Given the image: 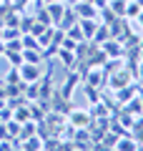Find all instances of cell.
Wrapping results in <instances>:
<instances>
[{
    "label": "cell",
    "instance_id": "cell-1",
    "mask_svg": "<svg viewBox=\"0 0 143 151\" xmlns=\"http://www.w3.org/2000/svg\"><path fill=\"white\" fill-rule=\"evenodd\" d=\"M136 78H133V73L126 68V65H121V68H116V70H111L108 73V78H106V86H108V91H118V88H123V86H128V83H133Z\"/></svg>",
    "mask_w": 143,
    "mask_h": 151
},
{
    "label": "cell",
    "instance_id": "cell-2",
    "mask_svg": "<svg viewBox=\"0 0 143 151\" xmlns=\"http://www.w3.org/2000/svg\"><path fill=\"white\" fill-rule=\"evenodd\" d=\"M65 121H68L73 129H88L90 124H93V113L85 111V108H70L68 113H65Z\"/></svg>",
    "mask_w": 143,
    "mask_h": 151
},
{
    "label": "cell",
    "instance_id": "cell-3",
    "mask_svg": "<svg viewBox=\"0 0 143 151\" xmlns=\"http://www.w3.org/2000/svg\"><path fill=\"white\" fill-rule=\"evenodd\" d=\"M18 70H20L23 83H35V81L43 78V63H20Z\"/></svg>",
    "mask_w": 143,
    "mask_h": 151
},
{
    "label": "cell",
    "instance_id": "cell-4",
    "mask_svg": "<svg viewBox=\"0 0 143 151\" xmlns=\"http://www.w3.org/2000/svg\"><path fill=\"white\" fill-rule=\"evenodd\" d=\"M106 78H108V73L103 68H85L83 70V83L85 86H93V88H103L106 86Z\"/></svg>",
    "mask_w": 143,
    "mask_h": 151
},
{
    "label": "cell",
    "instance_id": "cell-5",
    "mask_svg": "<svg viewBox=\"0 0 143 151\" xmlns=\"http://www.w3.org/2000/svg\"><path fill=\"white\" fill-rule=\"evenodd\" d=\"M80 81H83V76H78V73H73V70H70L68 78L63 81V86L58 88V93H60L63 98H73V96H75V88L80 86Z\"/></svg>",
    "mask_w": 143,
    "mask_h": 151
},
{
    "label": "cell",
    "instance_id": "cell-6",
    "mask_svg": "<svg viewBox=\"0 0 143 151\" xmlns=\"http://www.w3.org/2000/svg\"><path fill=\"white\" fill-rule=\"evenodd\" d=\"M101 48H103V53L108 55L111 60H123V43L121 40H116V38H108L106 43H101Z\"/></svg>",
    "mask_w": 143,
    "mask_h": 151
},
{
    "label": "cell",
    "instance_id": "cell-7",
    "mask_svg": "<svg viewBox=\"0 0 143 151\" xmlns=\"http://www.w3.org/2000/svg\"><path fill=\"white\" fill-rule=\"evenodd\" d=\"M55 55H58V60H60V63H63L68 70H73L75 65H78V58H75V50H70V48H63V45H58Z\"/></svg>",
    "mask_w": 143,
    "mask_h": 151
},
{
    "label": "cell",
    "instance_id": "cell-8",
    "mask_svg": "<svg viewBox=\"0 0 143 151\" xmlns=\"http://www.w3.org/2000/svg\"><path fill=\"white\" fill-rule=\"evenodd\" d=\"M43 8L48 10V15H50V20H53V25H58V20L63 18V13H65V8H68V5H65L63 0H58V3H45Z\"/></svg>",
    "mask_w": 143,
    "mask_h": 151
},
{
    "label": "cell",
    "instance_id": "cell-9",
    "mask_svg": "<svg viewBox=\"0 0 143 151\" xmlns=\"http://www.w3.org/2000/svg\"><path fill=\"white\" fill-rule=\"evenodd\" d=\"M78 25H80V30H83V38H85V40H90L93 33H95V28H98V20H95V18H80Z\"/></svg>",
    "mask_w": 143,
    "mask_h": 151
},
{
    "label": "cell",
    "instance_id": "cell-10",
    "mask_svg": "<svg viewBox=\"0 0 143 151\" xmlns=\"http://www.w3.org/2000/svg\"><path fill=\"white\" fill-rule=\"evenodd\" d=\"M43 58L40 48H23V63H43Z\"/></svg>",
    "mask_w": 143,
    "mask_h": 151
},
{
    "label": "cell",
    "instance_id": "cell-11",
    "mask_svg": "<svg viewBox=\"0 0 143 151\" xmlns=\"http://www.w3.org/2000/svg\"><path fill=\"white\" fill-rule=\"evenodd\" d=\"M108 38H111V28H108L106 23H98V28H95V33H93L90 40H93L95 45H101V43H106Z\"/></svg>",
    "mask_w": 143,
    "mask_h": 151
},
{
    "label": "cell",
    "instance_id": "cell-12",
    "mask_svg": "<svg viewBox=\"0 0 143 151\" xmlns=\"http://www.w3.org/2000/svg\"><path fill=\"white\" fill-rule=\"evenodd\" d=\"M78 23V15H75V10L73 8H65V13H63V18L58 20V28L60 30H68L70 25H75Z\"/></svg>",
    "mask_w": 143,
    "mask_h": 151
},
{
    "label": "cell",
    "instance_id": "cell-13",
    "mask_svg": "<svg viewBox=\"0 0 143 151\" xmlns=\"http://www.w3.org/2000/svg\"><path fill=\"white\" fill-rule=\"evenodd\" d=\"M138 13H141V3H138V0H128V3H126V10H123V18L133 20Z\"/></svg>",
    "mask_w": 143,
    "mask_h": 151
},
{
    "label": "cell",
    "instance_id": "cell-14",
    "mask_svg": "<svg viewBox=\"0 0 143 151\" xmlns=\"http://www.w3.org/2000/svg\"><path fill=\"white\" fill-rule=\"evenodd\" d=\"M3 58H5L10 65H15V68H18V65L23 63V50H5V53H3Z\"/></svg>",
    "mask_w": 143,
    "mask_h": 151
},
{
    "label": "cell",
    "instance_id": "cell-15",
    "mask_svg": "<svg viewBox=\"0 0 143 151\" xmlns=\"http://www.w3.org/2000/svg\"><path fill=\"white\" fill-rule=\"evenodd\" d=\"M35 28V15H20V33H30Z\"/></svg>",
    "mask_w": 143,
    "mask_h": 151
},
{
    "label": "cell",
    "instance_id": "cell-16",
    "mask_svg": "<svg viewBox=\"0 0 143 151\" xmlns=\"http://www.w3.org/2000/svg\"><path fill=\"white\" fill-rule=\"evenodd\" d=\"M3 83H8V86H15V83H23V81H20V70H18L15 65H10V73L5 76V81H3Z\"/></svg>",
    "mask_w": 143,
    "mask_h": 151
},
{
    "label": "cell",
    "instance_id": "cell-17",
    "mask_svg": "<svg viewBox=\"0 0 143 151\" xmlns=\"http://www.w3.org/2000/svg\"><path fill=\"white\" fill-rule=\"evenodd\" d=\"M35 23L38 25H43V28H48V25H53V20H50V15H48V10L43 8V10H38L35 13Z\"/></svg>",
    "mask_w": 143,
    "mask_h": 151
},
{
    "label": "cell",
    "instance_id": "cell-18",
    "mask_svg": "<svg viewBox=\"0 0 143 151\" xmlns=\"http://www.w3.org/2000/svg\"><path fill=\"white\" fill-rule=\"evenodd\" d=\"M65 35H68V38H73V40H78V43H80V40H85V38H83V30H80V25H78V23H75V25H70L68 30H65Z\"/></svg>",
    "mask_w": 143,
    "mask_h": 151
},
{
    "label": "cell",
    "instance_id": "cell-19",
    "mask_svg": "<svg viewBox=\"0 0 143 151\" xmlns=\"http://www.w3.org/2000/svg\"><path fill=\"white\" fill-rule=\"evenodd\" d=\"M126 3H128V0H108V8H111L116 15H123V10H126Z\"/></svg>",
    "mask_w": 143,
    "mask_h": 151
},
{
    "label": "cell",
    "instance_id": "cell-20",
    "mask_svg": "<svg viewBox=\"0 0 143 151\" xmlns=\"http://www.w3.org/2000/svg\"><path fill=\"white\" fill-rule=\"evenodd\" d=\"M10 119H13V108H10V106L5 103V106L0 108V124H8Z\"/></svg>",
    "mask_w": 143,
    "mask_h": 151
},
{
    "label": "cell",
    "instance_id": "cell-21",
    "mask_svg": "<svg viewBox=\"0 0 143 151\" xmlns=\"http://www.w3.org/2000/svg\"><path fill=\"white\" fill-rule=\"evenodd\" d=\"M136 81L143 86V63H141V60H138V68H136Z\"/></svg>",
    "mask_w": 143,
    "mask_h": 151
},
{
    "label": "cell",
    "instance_id": "cell-22",
    "mask_svg": "<svg viewBox=\"0 0 143 151\" xmlns=\"http://www.w3.org/2000/svg\"><path fill=\"white\" fill-rule=\"evenodd\" d=\"M90 3H93V5L98 8V10H101V8H106V5H108V0H90Z\"/></svg>",
    "mask_w": 143,
    "mask_h": 151
},
{
    "label": "cell",
    "instance_id": "cell-23",
    "mask_svg": "<svg viewBox=\"0 0 143 151\" xmlns=\"http://www.w3.org/2000/svg\"><path fill=\"white\" fill-rule=\"evenodd\" d=\"M63 3H65V5H70V8H73L75 3H78V0H63Z\"/></svg>",
    "mask_w": 143,
    "mask_h": 151
},
{
    "label": "cell",
    "instance_id": "cell-24",
    "mask_svg": "<svg viewBox=\"0 0 143 151\" xmlns=\"http://www.w3.org/2000/svg\"><path fill=\"white\" fill-rule=\"evenodd\" d=\"M138 60H141V63H143V48L138 50Z\"/></svg>",
    "mask_w": 143,
    "mask_h": 151
},
{
    "label": "cell",
    "instance_id": "cell-25",
    "mask_svg": "<svg viewBox=\"0 0 143 151\" xmlns=\"http://www.w3.org/2000/svg\"><path fill=\"white\" fill-rule=\"evenodd\" d=\"M3 3H5V5H13V0H3Z\"/></svg>",
    "mask_w": 143,
    "mask_h": 151
},
{
    "label": "cell",
    "instance_id": "cell-26",
    "mask_svg": "<svg viewBox=\"0 0 143 151\" xmlns=\"http://www.w3.org/2000/svg\"><path fill=\"white\" fill-rule=\"evenodd\" d=\"M138 3H141V10H143V0H138Z\"/></svg>",
    "mask_w": 143,
    "mask_h": 151
}]
</instances>
